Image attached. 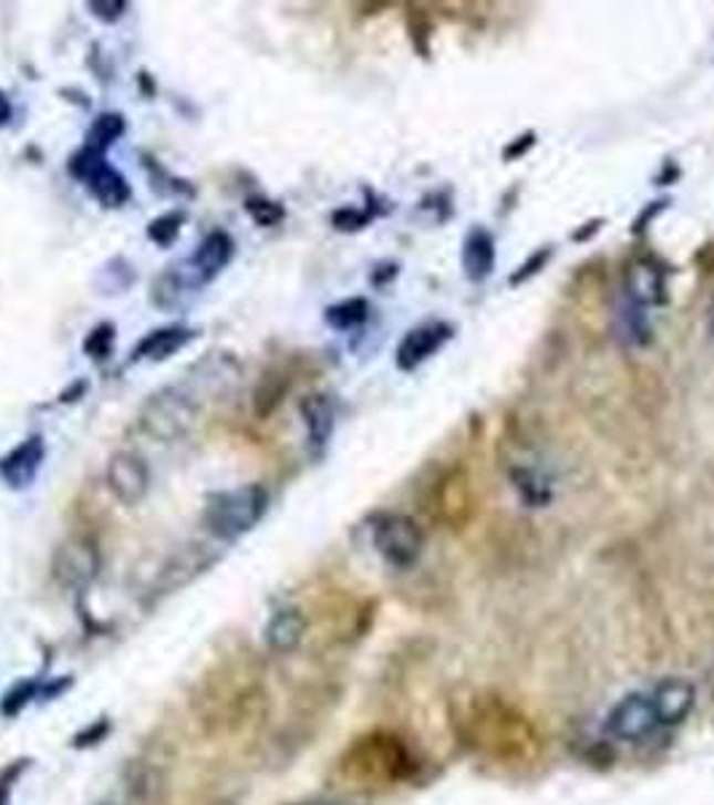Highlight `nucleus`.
<instances>
[{
    "label": "nucleus",
    "instance_id": "obj_13",
    "mask_svg": "<svg viewBox=\"0 0 714 805\" xmlns=\"http://www.w3.org/2000/svg\"><path fill=\"white\" fill-rule=\"evenodd\" d=\"M301 416H304L309 443H312L314 452H322L331 441L333 427H337V409H333V401L322 392H312V395L301 398Z\"/></svg>",
    "mask_w": 714,
    "mask_h": 805
},
{
    "label": "nucleus",
    "instance_id": "obj_24",
    "mask_svg": "<svg viewBox=\"0 0 714 805\" xmlns=\"http://www.w3.org/2000/svg\"><path fill=\"white\" fill-rule=\"evenodd\" d=\"M551 256H553L551 247H546V250H537V252H532V256H529L527 261H524V264L518 266V269L514 271V275H510V285H514V288H516V285H521V282H529V280H532L535 275H540V271L546 269V264L551 261Z\"/></svg>",
    "mask_w": 714,
    "mask_h": 805
},
{
    "label": "nucleus",
    "instance_id": "obj_30",
    "mask_svg": "<svg viewBox=\"0 0 714 805\" xmlns=\"http://www.w3.org/2000/svg\"><path fill=\"white\" fill-rule=\"evenodd\" d=\"M535 141H537V135H535V132H527V135L516 137V141H514V143H510V145H508V148H505V151H503V156H505V158H508V162H514V158H518V156H524V154H527V151H529V148H532V145H535Z\"/></svg>",
    "mask_w": 714,
    "mask_h": 805
},
{
    "label": "nucleus",
    "instance_id": "obj_12",
    "mask_svg": "<svg viewBox=\"0 0 714 805\" xmlns=\"http://www.w3.org/2000/svg\"><path fill=\"white\" fill-rule=\"evenodd\" d=\"M650 703H653V714L659 725H680L691 714L693 703H696V690L685 680H663L650 693Z\"/></svg>",
    "mask_w": 714,
    "mask_h": 805
},
{
    "label": "nucleus",
    "instance_id": "obj_33",
    "mask_svg": "<svg viewBox=\"0 0 714 805\" xmlns=\"http://www.w3.org/2000/svg\"><path fill=\"white\" fill-rule=\"evenodd\" d=\"M706 326H710V333H712V339H714V301H712V307H710V317H706Z\"/></svg>",
    "mask_w": 714,
    "mask_h": 805
},
{
    "label": "nucleus",
    "instance_id": "obj_2",
    "mask_svg": "<svg viewBox=\"0 0 714 805\" xmlns=\"http://www.w3.org/2000/svg\"><path fill=\"white\" fill-rule=\"evenodd\" d=\"M339 768L358 787H390L406 782L416 771V760L397 735L369 733L344 752Z\"/></svg>",
    "mask_w": 714,
    "mask_h": 805
},
{
    "label": "nucleus",
    "instance_id": "obj_29",
    "mask_svg": "<svg viewBox=\"0 0 714 805\" xmlns=\"http://www.w3.org/2000/svg\"><path fill=\"white\" fill-rule=\"evenodd\" d=\"M24 765H28V763H24V760H17L14 765H9V768L0 773V805H9L11 789H14L17 776L24 771Z\"/></svg>",
    "mask_w": 714,
    "mask_h": 805
},
{
    "label": "nucleus",
    "instance_id": "obj_10",
    "mask_svg": "<svg viewBox=\"0 0 714 805\" xmlns=\"http://www.w3.org/2000/svg\"><path fill=\"white\" fill-rule=\"evenodd\" d=\"M43 456H46V443L41 435H30L9 454L0 456V481L14 492L28 489V486H33L35 475L41 473Z\"/></svg>",
    "mask_w": 714,
    "mask_h": 805
},
{
    "label": "nucleus",
    "instance_id": "obj_32",
    "mask_svg": "<svg viewBox=\"0 0 714 805\" xmlns=\"http://www.w3.org/2000/svg\"><path fill=\"white\" fill-rule=\"evenodd\" d=\"M14 118V105H11L9 94L0 92V126H9Z\"/></svg>",
    "mask_w": 714,
    "mask_h": 805
},
{
    "label": "nucleus",
    "instance_id": "obj_20",
    "mask_svg": "<svg viewBox=\"0 0 714 805\" xmlns=\"http://www.w3.org/2000/svg\"><path fill=\"white\" fill-rule=\"evenodd\" d=\"M369 314H371V303L365 301V298H346V301H339L325 309V322L333 328V331L346 333L365 326Z\"/></svg>",
    "mask_w": 714,
    "mask_h": 805
},
{
    "label": "nucleus",
    "instance_id": "obj_22",
    "mask_svg": "<svg viewBox=\"0 0 714 805\" xmlns=\"http://www.w3.org/2000/svg\"><path fill=\"white\" fill-rule=\"evenodd\" d=\"M245 207H248L250 218L256 220L258 226H263V228L277 226L282 218H286V210H282L280 202L263 199V196H250L248 205H245Z\"/></svg>",
    "mask_w": 714,
    "mask_h": 805
},
{
    "label": "nucleus",
    "instance_id": "obj_14",
    "mask_svg": "<svg viewBox=\"0 0 714 805\" xmlns=\"http://www.w3.org/2000/svg\"><path fill=\"white\" fill-rule=\"evenodd\" d=\"M234 256V239L226 231H213L201 239L192 258V269L197 282H210L226 269Z\"/></svg>",
    "mask_w": 714,
    "mask_h": 805
},
{
    "label": "nucleus",
    "instance_id": "obj_31",
    "mask_svg": "<svg viewBox=\"0 0 714 805\" xmlns=\"http://www.w3.org/2000/svg\"><path fill=\"white\" fill-rule=\"evenodd\" d=\"M602 224H604V220H602V218L591 220V224H583V228H578V231H575V234H572V239H575V242H583V239H591V237H593V234H597V231H599V228H602Z\"/></svg>",
    "mask_w": 714,
    "mask_h": 805
},
{
    "label": "nucleus",
    "instance_id": "obj_16",
    "mask_svg": "<svg viewBox=\"0 0 714 805\" xmlns=\"http://www.w3.org/2000/svg\"><path fill=\"white\" fill-rule=\"evenodd\" d=\"M497 247L486 228H473L463 242V269L470 282H484L495 271Z\"/></svg>",
    "mask_w": 714,
    "mask_h": 805
},
{
    "label": "nucleus",
    "instance_id": "obj_7",
    "mask_svg": "<svg viewBox=\"0 0 714 805\" xmlns=\"http://www.w3.org/2000/svg\"><path fill=\"white\" fill-rule=\"evenodd\" d=\"M71 173L75 180L84 183L90 188V194L100 202L103 207H124L130 202L132 188L126 183V177L118 173L116 167L107 164L105 156L86 154V151H79L71 158Z\"/></svg>",
    "mask_w": 714,
    "mask_h": 805
},
{
    "label": "nucleus",
    "instance_id": "obj_25",
    "mask_svg": "<svg viewBox=\"0 0 714 805\" xmlns=\"http://www.w3.org/2000/svg\"><path fill=\"white\" fill-rule=\"evenodd\" d=\"M514 481H516V489L521 492V497L527 499V503L542 505L548 499V492L542 489L540 481H537V475L532 471H516Z\"/></svg>",
    "mask_w": 714,
    "mask_h": 805
},
{
    "label": "nucleus",
    "instance_id": "obj_28",
    "mask_svg": "<svg viewBox=\"0 0 714 805\" xmlns=\"http://www.w3.org/2000/svg\"><path fill=\"white\" fill-rule=\"evenodd\" d=\"M126 9H130V6H126L124 0H92V3H90L92 14L97 17L100 22H105V24L118 22V19L126 14Z\"/></svg>",
    "mask_w": 714,
    "mask_h": 805
},
{
    "label": "nucleus",
    "instance_id": "obj_5",
    "mask_svg": "<svg viewBox=\"0 0 714 805\" xmlns=\"http://www.w3.org/2000/svg\"><path fill=\"white\" fill-rule=\"evenodd\" d=\"M374 545L382 559L397 569H408L422 556L425 535L414 518L401 513H387L374 524Z\"/></svg>",
    "mask_w": 714,
    "mask_h": 805
},
{
    "label": "nucleus",
    "instance_id": "obj_8",
    "mask_svg": "<svg viewBox=\"0 0 714 805\" xmlns=\"http://www.w3.org/2000/svg\"><path fill=\"white\" fill-rule=\"evenodd\" d=\"M105 486L122 505L143 503L151 486V471L135 452H116L107 460Z\"/></svg>",
    "mask_w": 714,
    "mask_h": 805
},
{
    "label": "nucleus",
    "instance_id": "obj_6",
    "mask_svg": "<svg viewBox=\"0 0 714 805\" xmlns=\"http://www.w3.org/2000/svg\"><path fill=\"white\" fill-rule=\"evenodd\" d=\"M52 575L71 591H86L100 575V548L92 537L75 535L56 545L52 556Z\"/></svg>",
    "mask_w": 714,
    "mask_h": 805
},
{
    "label": "nucleus",
    "instance_id": "obj_17",
    "mask_svg": "<svg viewBox=\"0 0 714 805\" xmlns=\"http://www.w3.org/2000/svg\"><path fill=\"white\" fill-rule=\"evenodd\" d=\"M307 633V618L299 607H282L269 618L267 644L271 652H293Z\"/></svg>",
    "mask_w": 714,
    "mask_h": 805
},
{
    "label": "nucleus",
    "instance_id": "obj_15",
    "mask_svg": "<svg viewBox=\"0 0 714 805\" xmlns=\"http://www.w3.org/2000/svg\"><path fill=\"white\" fill-rule=\"evenodd\" d=\"M194 339V331H188L186 326H167L156 328L148 336H143L137 341L135 352H132V360H151V363H162V360L178 354L188 341Z\"/></svg>",
    "mask_w": 714,
    "mask_h": 805
},
{
    "label": "nucleus",
    "instance_id": "obj_26",
    "mask_svg": "<svg viewBox=\"0 0 714 805\" xmlns=\"http://www.w3.org/2000/svg\"><path fill=\"white\" fill-rule=\"evenodd\" d=\"M180 293H183V285L178 280V275H173V271H164V275L154 285V301L159 303V307H173V303L178 301Z\"/></svg>",
    "mask_w": 714,
    "mask_h": 805
},
{
    "label": "nucleus",
    "instance_id": "obj_34",
    "mask_svg": "<svg viewBox=\"0 0 714 805\" xmlns=\"http://www.w3.org/2000/svg\"><path fill=\"white\" fill-rule=\"evenodd\" d=\"M312 805H331V803H312Z\"/></svg>",
    "mask_w": 714,
    "mask_h": 805
},
{
    "label": "nucleus",
    "instance_id": "obj_27",
    "mask_svg": "<svg viewBox=\"0 0 714 805\" xmlns=\"http://www.w3.org/2000/svg\"><path fill=\"white\" fill-rule=\"evenodd\" d=\"M371 218H374L371 213L355 210V207H344V210L333 213V226H337L339 231H360V228L369 226Z\"/></svg>",
    "mask_w": 714,
    "mask_h": 805
},
{
    "label": "nucleus",
    "instance_id": "obj_4",
    "mask_svg": "<svg viewBox=\"0 0 714 805\" xmlns=\"http://www.w3.org/2000/svg\"><path fill=\"white\" fill-rule=\"evenodd\" d=\"M197 403L192 401L188 392L178 386H164L154 392L141 411V427L159 443H173L183 438L197 422Z\"/></svg>",
    "mask_w": 714,
    "mask_h": 805
},
{
    "label": "nucleus",
    "instance_id": "obj_3",
    "mask_svg": "<svg viewBox=\"0 0 714 805\" xmlns=\"http://www.w3.org/2000/svg\"><path fill=\"white\" fill-rule=\"evenodd\" d=\"M269 510V492L261 484H245L237 489L213 494L205 505V526L213 537L234 543L261 524Z\"/></svg>",
    "mask_w": 714,
    "mask_h": 805
},
{
    "label": "nucleus",
    "instance_id": "obj_9",
    "mask_svg": "<svg viewBox=\"0 0 714 805\" xmlns=\"http://www.w3.org/2000/svg\"><path fill=\"white\" fill-rule=\"evenodd\" d=\"M454 328L448 322H422V326L411 328L397 344L395 363L401 371H416L425 360L433 358L452 341Z\"/></svg>",
    "mask_w": 714,
    "mask_h": 805
},
{
    "label": "nucleus",
    "instance_id": "obj_21",
    "mask_svg": "<svg viewBox=\"0 0 714 805\" xmlns=\"http://www.w3.org/2000/svg\"><path fill=\"white\" fill-rule=\"evenodd\" d=\"M183 224H186V215H183V213H175V210L173 213H164L156 220H151L148 239H151V242L159 245V247L173 245L175 239H178Z\"/></svg>",
    "mask_w": 714,
    "mask_h": 805
},
{
    "label": "nucleus",
    "instance_id": "obj_1",
    "mask_svg": "<svg viewBox=\"0 0 714 805\" xmlns=\"http://www.w3.org/2000/svg\"><path fill=\"white\" fill-rule=\"evenodd\" d=\"M192 706L210 733H237L263 714L261 663L252 656H226L194 688Z\"/></svg>",
    "mask_w": 714,
    "mask_h": 805
},
{
    "label": "nucleus",
    "instance_id": "obj_18",
    "mask_svg": "<svg viewBox=\"0 0 714 805\" xmlns=\"http://www.w3.org/2000/svg\"><path fill=\"white\" fill-rule=\"evenodd\" d=\"M629 298L640 307L666 301V277L653 264H637L629 280Z\"/></svg>",
    "mask_w": 714,
    "mask_h": 805
},
{
    "label": "nucleus",
    "instance_id": "obj_19",
    "mask_svg": "<svg viewBox=\"0 0 714 805\" xmlns=\"http://www.w3.org/2000/svg\"><path fill=\"white\" fill-rule=\"evenodd\" d=\"M126 132V122L122 113H100L97 118H94L90 132H86V141H84V148L86 154H97V156H105V151L111 148L113 143L118 141Z\"/></svg>",
    "mask_w": 714,
    "mask_h": 805
},
{
    "label": "nucleus",
    "instance_id": "obj_11",
    "mask_svg": "<svg viewBox=\"0 0 714 805\" xmlns=\"http://www.w3.org/2000/svg\"><path fill=\"white\" fill-rule=\"evenodd\" d=\"M659 725L650 695H629L610 712L608 731L618 741H640Z\"/></svg>",
    "mask_w": 714,
    "mask_h": 805
},
{
    "label": "nucleus",
    "instance_id": "obj_23",
    "mask_svg": "<svg viewBox=\"0 0 714 805\" xmlns=\"http://www.w3.org/2000/svg\"><path fill=\"white\" fill-rule=\"evenodd\" d=\"M113 341H116V333H113V326H97L94 331L86 336L84 350L92 360H105L113 350Z\"/></svg>",
    "mask_w": 714,
    "mask_h": 805
}]
</instances>
